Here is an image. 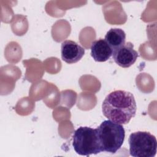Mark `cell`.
Masks as SVG:
<instances>
[{
  "label": "cell",
  "instance_id": "4",
  "mask_svg": "<svg viewBox=\"0 0 157 157\" xmlns=\"http://www.w3.org/2000/svg\"><path fill=\"white\" fill-rule=\"evenodd\" d=\"M129 153L134 157H153L156 153V137L147 131H137L129 137Z\"/></svg>",
  "mask_w": 157,
  "mask_h": 157
},
{
  "label": "cell",
  "instance_id": "2",
  "mask_svg": "<svg viewBox=\"0 0 157 157\" xmlns=\"http://www.w3.org/2000/svg\"><path fill=\"white\" fill-rule=\"evenodd\" d=\"M102 151L115 153L122 146L125 131L123 126L110 120H104L96 128Z\"/></svg>",
  "mask_w": 157,
  "mask_h": 157
},
{
  "label": "cell",
  "instance_id": "7",
  "mask_svg": "<svg viewBox=\"0 0 157 157\" xmlns=\"http://www.w3.org/2000/svg\"><path fill=\"white\" fill-rule=\"evenodd\" d=\"M113 51L104 39H99L92 42L91 55L94 61L105 62L112 55Z\"/></svg>",
  "mask_w": 157,
  "mask_h": 157
},
{
  "label": "cell",
  "instance_id": "5",
  "mask_svg": "<svg viewBox=\"0 0 157 157\" xmlns=\"http://www.w3.org/2000/svg\"><path fill=\"white\" fill-rule=\"evenodd\" d=\"M114 61L121 67L128 68L132 66L138 57V53L134 49L133 44L128 42L124 45L113 51Z\"/></svg>",
  "mask_w": 157,
  "mask_h": 157
},
{
  "label": "cell",
  "instance_id": "8",
  "mask_svg": "<svg viewBox=\"0 0 157 157\" xmlns=\"http://www.w3.org/2000/svg\"><path fill=\"white\" fill-rule=\"evenodd\" d=\"M104 39L112 51H114L124 45L126 34L120 28H111L106 33Z\"/></svg>",
  "mask_w": 157,
  "mask_h": 157
},
{
  "label": "cell",
  "instance_id": "1",
  "mask_svg": "<svg viewBox=\"0 0 157 157\" xmlns=\"http://www.w3.org/2000/svg\"><path fill=\"white\" fill-rule=\"evenodd\" d=\"M136 110L133 94L124 90H115L110 93L102 104L103 115L108 120L121 124L128 123L136 115Z\"/></svg>",
  "mask_w": 157,
  "mask_h": 157
},
{
  "label": "cell",
  "instance_id": "6",
  "mask_svg": "<svg viewBox=\"0 0 157 157\" xmlns=\"http://www.w3.org/2000/svg\"><path fill=\"white\" fill-rule=\"evenodd\" d=\"M85 54V49L75 42L66 40L61 44V55L62 59L68 63L78 62Z\"/></svg>",
  "mask_w": 157,
  "mask_h": 157
},
{
  "label": "cell",
  "instance_id": "3",
  "mask_svg": "<svg viewBox=\"0 0 157 157\" xmlns=\"http://www.w3.org/2000/svg\"><path fill=\"white\" fill-rule=\"evenodd\" d=\"M72 138L74 149L80 155L89 156L102 151L97 129L80 127L75 131Z\"/></svg>",
  "mask_w": 157,
  "mask_h": 157
}]
</instances>
